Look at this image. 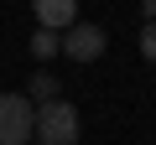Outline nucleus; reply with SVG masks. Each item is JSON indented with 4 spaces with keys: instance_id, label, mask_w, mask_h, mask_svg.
I'll return each mask as SVG.
<instances>
[{
    "instance_id": "nucleus-4",
    "label": "nucleus",
    "mask_w": 156,
    "mask_h": 145,
    "mask_svg": "<svg viewBox=\"0 0 156 145\" xmlns=\"http://www.w3.org/2000/svg\"><path fill=\"white\" fill-rule=\"evenodd\" d=\"M31 11H37V26L68 31V26L78 21V0H31Z\"/></svg>"
},
{
    "instance_id": "nucleus-1",
    "label": "nucleus",
    "mask_w": 156,
    "mask_h": 145,
    "mask_svg": "<svg viewBox=\"0 0 156 145\" xmlns=\"http://www.w3.org/2000/svg\"><path fill=\"white\" fill-rule=\"evenodd\" d=\"M83 124H78V109L68 99H52V104H37V140L42 145H78Z\"/></svg>"
},
{
    "instance_id": "nucleus-2",
    "label": "nucleus",
    "mask_w": 156,
    "mask_h": 145,
    "mask_svg": "<svg viewBox=\"0 0 156 145\" xmlns=\"http://www.w3.org/2000/svg\"><path fill=\"white\" fill-rule=\"evenodd\" d=\"M37 140V104L26 93H0V145H31Z\"/></svg>"
},
{
    "instance_id": "nucleus-6",
    "label": "nucleus",
    "mask_w": 156,
    "mask_h": 145,
    "mask_svg": "<svg viewBox=\"0 0 156 145\" xmlns=\"http://www.w3.org/2000/svg\"><path fill=\"white\" fill-rule=\"evenodd\" d=\"M62 52V31H47V26H37V36H31V57L37 62H52Z\"/></svg>"
},
{
    "instance_id": "nucleus-5",
    "label": "nucleus",
    "mask_w": 156,
    "mask_h": 145,
    "mask_svg": "<svg viewBox=\"0 0 156 145\" xmlns=\"http://www.w3.org/2000/svg\"><path fill=\"white\" fill-rule=\"evenodd\" d=\"M26 99H37V104H52L57 99V78H52L47 67H37L31 78H26Z\"/></svg>"
},
{
    "instance_id": "nucleus-7",
    "label": "nucleus",
    "mask_w": 156,
    "mask_h": 145,
    "mask_svg": "<svg viewBox=\"0 0 156 145\" xmlns=\"http://www.w3.org/2000/svg\"><path fill=\"white\" fill-rule=\"evenodd\" d=\"M140 57H146V62H156V21H146V26H140Z\"/></svg>"
},
{
    "instance_id": "nucleus-8",
    "label": "nucleus",
    "mask_w": 156,
    "mask_h": 145,
    "mask_svg": "<svg viewBox=\"0 0 156 145\" xmlns=\"http://www.w3.org/2000/svg\"><path fill=\"white\" fill-rule=\"evenodd\" d=\"M140 11H146V21H156V0H140Z\"/></svg>"
},
{
    "instance_id": "nucleus-3",
    "label": "nucleus",
    "mask_w": 156,
    "mask_h": 145,
    "mask_svg": "<svg viewBox=\"0 0 156 145\" xmlns=\"http://www.w3.org/2000/svg\"><path fill=\"white\" fill-rule=\"evenodd\" d=\"M104 47H109V36H104V26H94V21H73V26L62 31V57H73V62H99Z\"/></svg>"
}]
</instances>
